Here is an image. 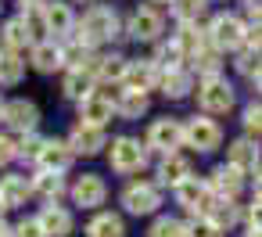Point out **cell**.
I'll list each match as a JSON object with an SVG mask.
<instances>
[{"instance_id":"836d02e7","label":"cell","mask_w":262,"mask_h":237,"mask_svg":"<svg viewBox=\"0 0 262 237\" xmlns=\"http://www.w3.org/2000/svg\"><path fill=\"white\" fill-rule=\"evenodd\" d=\"M201 11H205V0H172V15H176L180 26L183 22H198Z\"/></svg>"},{"instance_id":"e575fe53","label":"cell","mask_w":262,"mask_h":237,"mask_svg":"<svg viewBox=\"0 0 262 237\" xmlns=\"http://www.w3.org/2000/svg\"><path fill=\"white\" fill-rule=\"evenodd\" d=\"M15 144H18V158H26V162H36L43 151V137H36V130L22 133V140H15Z\"/></svg>"},{"instance_id":"6da1fadb","label":"cell","mask_w":262,"mask_h":237,"mask_svg":"<svg viewBox=\"0 0 262 237\" xmlns=\"http://www.w3.org/2000/svg\"><path fill=\"white\" fill-rule=\"evenodd\" d=\"M115 36H119V11L108 8V4H94V8L83 15L79 33H76V40H83L86 47L108 44V40H115Z\"/></svg>"},{"instance_id":"83f0119b","label":"cell","mask_w":262,"mask_h":237,"mask_svg":"<svg viewBox=\"0 0 262 237\" xmlns=\"http://www.w3.org/2000/svg\"><path fill=\"white\" fill-rule=\"evenodd\" d=\"M158 87H162V94H165L169 101H180V97H187V94H190L194 79H190V72H183V69H172V72H165V76L158 79Z\"/></svg>"},{"instance_id":"44dd1931","label":"cell","mask_w":262,"mask_h":237,"mask_svg":"<svg viewBox=\"0 0 262 237\" xmlns=\"http://www.w3.org/2000/svg\"><path fill=\"white\" fill-rule=\"evenodd\" d=\"M65 65V54H61V47H54V44H33V69L36 72H43V76H51V72H58Z\"/></svg>"},{"instance_id":"8fae6325","label":"cell","mask_w":262,"mask_h":237,"mask_svg":"<svg viewBox=\"0 0 262 237\" xmlns=\"http://www.w3.org/2000/svg\"><path fill=\"white\" fill-rule=\"evenodd\" d=\"M112 115H115V97H112L108 90H90V94L79 101V119H83V122L104 126V122H112Z\"/></svg>"},{"instance_id":"5bb4252c","label":"cell","mask_w":262,"mask_h":237,"mask_svg":"<svg viewBox=\"0 0 262 237\" xmlns=\"http://www.w3.org/2000/svg\"><path fill=\"white\" fill-rule=\"evenodd\" d=\"M11 130H18V133H33L36 130V122H40V108L33 104V101H26V97H18V101H8V119H4Z\"/></svg>"},{"instance_id":"9a60e30c","label":"cell","mask_w":262,"mask_h":237,"mask_svg":"<svg viewBox=\"0 0 262 237\" xmlns=\"http://www.w3.org/2000/svg\"><path fill=\"white\" fill-rule=\"evenodd\" d=\"M72 155H76L72 144H65V140H43V151H40L36 165L47 169V173H65L69 162H72Z\"/></svg>"},{"instance_id":"30bf717a","label":"cell","mask_w":262,"mask_h":237,"mask_svg":"<svg viewBox=\"0 0 262 237\" xmlns=\"http://www.w3.org/2000/svg\"><path fill=\"white\" fill-rule=\"evenodd\" d=\"M69 194H72V201H76L79 208H101L104 198H108V183H104L97 173H83V176L69 187Z\"/></svg>"},{"instance_id":"7bdbcfd3","label":"cell","mask_w":262,"mask_h":237,"mask_svg":"<svg viewBox=\"0 0 262 237\" xmlns=\"http://www.w3.org/2000/svg\"><path fill=\"white\" fill-rule=\"evenodd\" d=\"M255 194H262V165H258V173H255Z\"/></svg>"},{"instance_id":"ee69618b","label":"cell","mask_w":262,"mask_h":237,"mask_svg":"<svg viewBox=\"0 0 262 237\" xmlns=\"http://www.w3.org/2000/svg\"><path fill=\"white\" fill-rule=\"evenodd\" d=\"M4 119H8V101L0 97V122H4Z\"/></svg>"},{"instance_id":"2e32d148","label":"cell","mask_w":262,"mask_h":237,"mask_svg":"<svg viewBox=\"0 0 262 237\" xmlns=\"http://www.w3.org/2000/svg\"><path fill=\"white\" fill-rule=\"evenodd\" d=\"M258 162H262V147H258V140L241 137V140L230 144V165H233V169H241V173H255Z\"/></svg>"},{"instance_id":"f546056e","label":"cell","mask_w":262,"mask_h":237,"mask_svg":"<svg viewBox=\"0 0 262 237\" xmlns=\"http://www.w3.org/2000/svg\"><path fill=\"white\" fill-rule=\"evenodd\" d=\"M86 237H126V223L112 212H101L86 223Z\"/></svg>"},{"instance_id":"e0dca14e","label":"cell","mask_w":262,"mask_h":237,"mask_svg":"<svg viewBox=\"0 0 262 237\" xmlns=\"http://www.w3.org/2000/svg\"><path fill=\"white\" fill-rule=\"evenodd\" d=\"M36 219H40V226H43V233H47V237H69V233H72V226H76V223H72V212H69V208H61L58 201H54V205H47Z\"/></svg>"},{"instance_id":"cb8c5ba5","label":"cell","mask_w":262,"mask_h":237,"mask_svg":"<svg viewBox=\"0 0 262 237\" xmlns=\"http://www.w3.org/2000/svg\"><path fill=\"white\" fill-rule=\"evenodd\" d=\"M33 194L43 198L47 205H54V201L65 194V180H61V173H47V169H40V173L33 176Z\"/></svg>"},{"instance_id":"484cf974","label":"cell","mask_w":262,"mask_h":237,"mask_svg":"<svg viewBox=\"0 0 262 237\" xmlns=\"http://www.w3.org/2000/svg\"><path fill=\"white\" fill-rule=\"evenodd\" d=\"M241 169H233V165H219L215 173H212V180H208V187H212V194H219V198H233L237 190H241Z\"/></svg>"},{"instance_id":"c3c4849f","label":"cell","mask_w":262,"mask_h":237,"mask_svg":"<svg viewBox=\"0 0 262 237\" xmlns=\"http://www.w3.org/2000/svg\"><path fill=\"white\" fill-rule=\"evenodd\" d=\"M0 208H4V205H0Z\"/></svg>"},{"instance_id":"f35d334b","label":"cell","mask_w":262,"mask_h":237,"mask_svg":"<svg viewBox=\"0 0 262 237\" xmlns=\"http://www.w3.org/2000/svg\"><path fill=\"white\" fill-rule=\"evenodd\" d=\"M15 237H47V233H43L40 219H22V223L15 226Z\"/></svg>"},{"instance_id":"b9f144b4","label":"cell","mask_w":262,"mask_h":237,"mask_svg":"<svg viewBox=\"0 0 262 237\" xmlns=\"http://www.w3.org/2000/svg\"><path fill=\"white\" fill-rule=\"evenodd\" d=\"M11 233H15V230L8 226V219H4V216H0V237H11Z\"/></svg>"},{"instance_id":"3957f363","label":"cell","mask_w":262,"mask_h":237,"mask_svg":"<svg viewBox=\"0 0 262 237\" xmlns=\"http://www.w3.org/2000/svg\"><path fill=\"white\" fill-rule=\"evenodd\" d=\"M158 205H162V187H158V183H151V180H133V183H126V190H122V208H126L129 216H151Z\"/></svg>"},{"instance_id":"d590c367","label":"cell","mask_w":262,"mask_h":237,"mask_svg":"<svg viewBox=\"0 0 262 237\" xmlns=\"http://www.w3.org/2000/svg\"><path fill=\"white\" fill-rule=\"evenodd\" d=\"M237 69H241L244 76H251V79H255V76L262 72V51H255V47H248V51H244V54L237 58Z\"/></svg>"},{"instance_id":"4dcf8cb0","label":"cell","mask_w":262,"mask_h":237,"mask_svg":"<svg viewBox=\"0 0 262 237\" xmlns=\"http://www.w3.org/2000/svg\"><path fill=\"white\" fill-rule=\"evenodd\" d=\"M26 76V61L18 51H0V87H15Z\"/></svg>"},{"instance_id":"d6986e66","label":"cell","mask_w":262,"mask_h":237,"mask_svg":"<svg viewBox=\"0 0 262 237\" xmlns=\"http://www.w3.org/2000/svg\"><path fill=\"white\" fill-rule=\"evenodd\" d=\"M29 194H33V180H26V176H4V180H0V205H4V208L26 205Z\"/></svg>"},{"instance_id":"7dc6e473","label":"cell","mask_w":262,"mask_h":237,"mask_svg":"<svg viewBox=\"0 0 262 237\" xmlns=\"http://www.w3.org/2000/svg\"><path fill=\"white\" fill-rule=\"evenodd\" d=\"M155 4H172V0H155Z\"/></svg>"},{"instance_id":"f6af8a7d","label":"cell","mask_w":262,"mask_h":237,"mask_svg":"<svg viewBox=\"0 0 262 237\" xmlns=\"http://www.w3.org/2000/svg\"><path fill=\"white\" fill-rule=\"evenodd\" d=\"M255 87H258V94H262V72H258V76H255Z\"/></svg>"},{"instance_id":"d4e9b609","label":"cell","mask_w":262,"mask_h":237,"mask_svg":"<svg viewBox=\"0 0 262 237\" xmlns=\"http://www.w3.org/2000/svg\"><path fill=\"white\" fill-rule=\"evenodd\" d=\"M0 44H4V51H22V47H29L36 40L29 33L26 18H11V22H4V29H0Z\"/></svg>"},{"instance_id":"603a6c76","label":"cell","mask_w":262,"mask_h":237,"mask_svg":"<svg viewBox=\"0 0 262 237\" xmlns=\"http://www.w3.org/2000/svg\"><path fill=\"white\" fill-rule=\"evenodd\" d=\"M147 112V94L144 90H119V97H115V115L119 119H140Z\"/></svg>"},{"instance_id":"9c48e42d","label":"cell","mask_w":262,"mask_h":237,"mask_svg":"<svg viewBox=\"0 0 262 237\" xmlns=\"http://www.w3.org/2000/svg\"><path fill=\"white\" fill-rule=\"evenodd\" d=\"M172 194H176V201H180L183 208H190V212H198V216H208V208H212V201H215L212 187L201 183L198 176H190V180H183L180 187H172Z\"/></svg>"},{"instance_id":"52a82bcc","label":"cell","mask_w":262,"mask_h":237,"mask_svg":"<svg viewBox=\"0 0 262 237\" xmlns=\"http://www.w3.org/2000/svg\"><path fill=\"white\" fill-rule=\"evenodd\" d=\"M183 144V122L180 119H155L151 126H147V147L151 151H162V155H169V151H176Z\"/></svg>"},{"instance_id":"ba28073f","label":"cell","mask_w":262,"mask_h":237,"mask_svg":"<svg viewBox=\"0 0 262 237\" xmlns=\"http://www.w3.org/2000/svg\"><path fill=\"white\" fill-rule=\"evenodd\" d=\"M244 33H248V26L237 18V15H215L212 18V26H208V44H215L219 51L223 47H241L244 44Z\"/></svg>"},{"instance_id":"7a4b0ae2","label":"cell","mask_w":262,"mask_h":237,"mask_svg":"<svg viewBox=\"0 0 262 237\" xmlns=\"http://www.w3.org/2000/svg\"><path fill=\"white\" fill-rule=\"evenodd\" d=\"M233 101H237V94H233V87H230L223 76L201 79V87H198V104L205 108V115H226V112L233 108Z\"/></svg>"},{"instance_id":"ac0fdd59","label":"cell","mask_w":262,"mask_h":237,"mask_svg":"<svg viewBox=\"0 0 262 237\" xmlns=\"http://www.w3.org/2000/svg\"><path fill=\"white\" fill-rule=\"evenodd\" d=\"M190 176H194L190 158H183V155H176V151L162 155V165H158V180H162V183L180 187V183H183V180H190Z\"/></svg>"},{"instance_id":"4316f807","label":"cell","mask_w":262,"mask_h":237,"mask_svg":"<svg viewBox=\"0 0 262 237\" xmlns=\"http://www.w3.org/2000/svg\"><path fill=\"white\" fill-rule=\"evenodd\" d=\"M126 69H129V61H126L122 54H101V58H94V76H97V79H115V83H122V79H126Z\"/></svg>"},{"instance_id":"4fadbf2b","label":"cell","mask_w":262,"mask_h":237,"mask_svg":"<svg viewBox=\"0 0 262 237\" xmlns=\"http://www.w3.org/2000/svg\"><path fill=\"white\" fill-rule=\"evenodd\" d=\"M158 79H162V69L155 65V58H147V61H129V69H126V87L129 90H155L158 87Z\"/></svg>"},{"instance_id":"ab89813d","label":"cell","mask_w":262,"mask_h":237,"mask_svg":"<svg viewBox=\"0 0 262 237\" xmlns=\"http://www.w3.org/2000/svg\"><path fill=\"white\" fill-rule=\"evenodd\" d=\"M11 158H18V144H15L11 137H4V133H0V169H4Z\"/></svg>"},{"instance_id":"1f68e13d","label":"cell","mask_w":262,"mask_h":237,"mask_svg":"<svg viewBox=\"0 0 262 237\" xmlns=\"http://www.w3.org/2000/svg\"><path fill=\"white\" fill-rule=\"evenodd\" d=\"M183 58H187V51H183L176 40H169V44H162V47H158L155 65H158L162 72H172V69H180V65H183Z\"/></svg>"},{"instance_id":"f1b7e54d","label":"cell","mask_w":262,"mask_h":237,"mask_svg":"<svg viewBox=\"0 0 262 237\" xmlns=\"http://www.w3.org/2000/svg\"><path fill=\"white\" fill-rule=\"evenodd\" d=\"M201 219H212L219 230H230V226H237V219H241V212H237V205H233V198H219L215 194V201H212V208H208V216H201Z\"/></svg>"},{"instance_id":"60d3db41","label":"cell","mask_w":262,"mask_h":237,"mask_svg":"<svg viewBox=\"0 0 262 237\" xmlns=\"http://www.w3.org/2000/svg\"><path fill=\"white\" fill-rule=\"evenodd\" d=\"M248 223H251V230L262 233V194H255V201H251V208H248Z\"/></svg>"},{"instance_id":"277c9868","label":"cell","mask_w":262,"mask_h":237,"mask_svg":"<svg viewBox=\"0 0 262 237\" xmlns=\"http://www.w3.org/2000/svg\"><path fill=\"white\" fill-rule=\"evenodd\" d=\"M183 140H187L194 151L208 155V151H215V147L223 144V130H219L215 119H208V115H194L190 122H183Z\"/></svg>"},{"instance_id":"5b68a950","label":"cell","mask_w":262,"mask_h":237,"mask_svg":"<svg viewBox=\"0 0 262 237\" xmlns=\"http://www.w3.org/2000/svg\"><path fill=\"white\" fill-rule=\"evenodd\" d=\"M108 162H112V169H115V173H122V176L140 173V169H144V162H147V144H140V140H133V137H119V140L112 144Z\"/></svg>"},{"instance_id":"74e56055","label":"cell","mask_w":262,"mask_h":237,"mask_svg":"<svg viewBox=\"0 0 262 237\" xmlns=\"http://www.w3.org/2000/svg\"><path fill=\"white\" fill-rule=\"evenodd\" d=\"M244 126H248L255 137L262 133V104H248V108H244Z\"/></svg>"},{"instance_id":"d6a6232c","label":"cell","mask_w":262,"mask_h":237,"mask_svg":"<svg viewBox=\"0 0 262 237\" xmlns=\"http://www.w3.org/2000/svg\"><path fill=\"white\" fill-rule=\"evenodd\" d=\"M147 237H187V223H180L176 216H162L151 223Z\"/></svg>"},{"instance_id":"7c38bea8","label":"cell","mask_w":262,"mask_h":237,"mask_svg":"<svg viewBox=\"0 0 262 237\" xmlns=\"http://www.w3.org/2000/svg\"><path fill=\"white\" fill-rule=\"evenodd\" d=\"M69 144H72V151H76V155H97V151L108 144V133H104V126L76 122V130H72Z\"/></svg>"},{"instance_id":"7402d4cb","label":"cell","mask_w":262,"mask_h":237,"mask_svg":"<svg viewBox=\"0 0 262 237\" xmlns=\"http://www.w3.org/2000/svg\"><path fill=\"white\" fill-rule=\"evenodd\" d=\"M94 65H83V69H69V76H65V97H72V101H83L90 90H94Z\"/></svg>"},{"instance_id":"8992f818","label":"cell","mask_w":262,"mask_h":237,"mask_svg":"<svg viewBox=\"0 0 262 237\" xmlns=\"http://www.w3.org/2000/svg\"><path fill=\"white\" fill-rule=\"evenodd\" d=\"M162 29H165V18L155 8H137L126 22V36L137 40V44H155L162 36Z\"/></svg>"},{"instance_id":"bcb514c9","label":"cell","mask_w":262,"mask_h":237,"mask_svg":"<svg viewBox=\"0 0 262 237\" xmlns=\"http://www.w3.org/2000/svg\"><path fill=\"white\" fill-rule=\"evenodd\" d=\"M79 4H97V0H79Z\"/></svg>"},{"instance_id":"8d00e7d4","label":"cell","mask_w":262,"mask_h":237,"mask_svg":"<svg viewBox=\"0 0 262 237\" xmlns=\"http://www.w3.org/2000/svg\"><path fill=\"white\" fill-rule=\"evenodd\" d=\"M187 237H223V230L212 223V219H198L187 226Z\"/></svg>"},{"instance_id":"ffe728a7","label":"cell","mask_w":262,"mask_h":237,"mask_svg":"<svg viewBox=\"0 0 262 237\" xmlns=\"http://www.w3.org/2000/svg\"><path fill=\"white\" fill-rule=\"evenodd\" d=\"M43 18H47V29H51L54 36H69L72 26H76L69 4H61V0H47V4H43Z\"/></svg>"}]
</instances>
